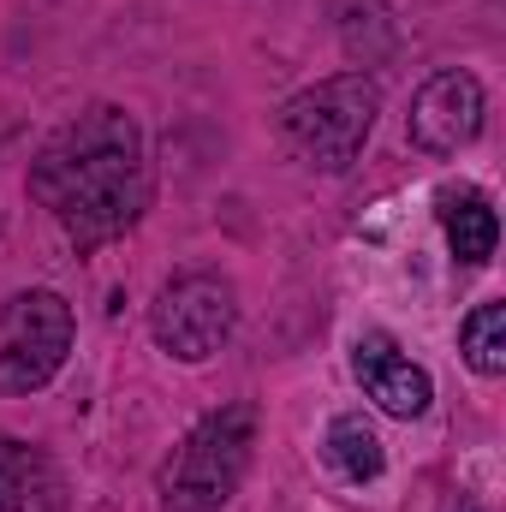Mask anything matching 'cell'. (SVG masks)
Segmentation results:
<instances>
[{
    "label": "cell",
    "mask_w": 506,
    "mask_h": 512,
    "mask_svg": "<svg viewBox=\"0 0 506 512\" xmlns=\"http://www.w3.org/2000/svg\"><path fill=\"white\" fill-rule=\"evenodd\" d=\"M352 376H358V387L376 399L387 417H399V423L423 417V411H429V399H435L429 370H423V364H411V358L399 352V340H393V334H381V328H364V334L352 340Z\"/></svg>",
    "instance_id": "7"
},
{
    "label": "cell",
    "mask_w": 506,
    "mask_h": 512,
    "mask_svg": "<svg viewBox=\"0 0 506 512\" xmlns=\"http://www.w3.org/2000/svg\"><path fill=\"white\" fill-rule=\"evenodd\" d=\"M256 453V405H221L209 411L161 465V507L167 512H221Z\"/></svg>",
    "instance_id": "2"
},
{
    "label": "cell",
    "mask_w": 506,
    "mask_h": 512,
    "mask_svg": "<svg viewBox=\"0 0 506 512\" xmlns=\"http://www.w3.org/2000/svg\"><path fill=\"white\" fill-rule=\"evenodd\" d=\"M0 512H60V477L30 441L0 435Z\"/></svg>",
    "instance_id": "10"
},
{
    "label": "cell",
    "mask_w": 506,
    "mask_h": 512,
    "mask_svg": "<svg viewBox=\"0 0 506 512\" xmlns=\"http://www.w3.org/2000/svg\"><path fill=\"white\" fill-rule=\"evenodd\" d=\"M322 453H328V465L346 477V483H376L381 471H387V453H381V435L370 429V417L364 411H340L334 423H328V441H322Z\"/></svg>",
    "instance_id": "11"
},
{
    "label": "cell",
    "mask_w": 506,
    "mask_h": 512,
    "mask_svg": "<svg viewBox=\"0 0 506 512\" xmlns=\"http://www.w3.org/2000/svg\"><path fill=\"white\" fill-rule=\"evenodd\" d=\"M381 114V84L370 72H340V78H322L310 90H298L286 108H280V137L292 143L298 161L322 167V173H346Z\"/></svg>",
    "instance_id": "3"
},
{
    "label": "cell",
    "mask_w": 506,
    "mask_h": 512,
    "mask_svg": "<svg viewBox=\"0 0 506 512\" xmlns=\"http://www.w3.org/2000/svg\"><path fill=\"white\" fill-rule=\"evenodd\" d=\"M334 36H340V54L370 72V66H387L399 54V18L387 0H334Z\"/></svg>",
    "instance_id": "9"
},
{
    "label": "cell",
    "mask_w": 506,
    "mask_h": 512,
    "mask_svg": "<svg viewBox=\"0 0 506 512\" xmlns=\"http://www.w3.org/2000/svg\"><path fill=\"white\" fill-rule=\"evenodd\" d=\"M72 304L48 286H30V292H12L0 304V393L6 399H30L66 370V352H72Z\"/></svg>",
    "instance_id": "4"
},
{
    "label": "cell",
    "mask_w": 506,
    "mask_h": 512,
    "mask_svg": "<svg viewBox=\"0 0 506 512\" xmlns=\"http://www.w3.org/2000/svg\"><path fill=\"white\" fill-rule=\"evenodd\" d=\"M459 352H465V364H471L483 382L506 376V304L501 298H483V304L459 322Z\"/></svg>",
    "instance_id": "12"
},
{
    "label": "cell",
    "mask_w": 506,
    "mask_h": 512,
    "mask_svg": "<svg viewBox=\"0 0 506 512\" xmlns=\"http://www.w3.org/2000/svg\"><path fill=\"white\" fill-rule=\"evenodd\" d=\"M441 227H447L453 262H465V268H483L501 245V215L477 185H447L441 191Z\"/></svg>",
    "instance_id": "8"
},
{
    "label": "cell",
    "mask_w": 506,
    "mask_h": 512,
    "mask_svg": "<svg viewBox=\"0 0 506 512\" xmlns=\"http://www.w3.org/2000/svg\"><path fill=\"white\" fill-rule=\"evenodd\" d=\"M483 114H489L483 78H477V72L447 66V72H435V78H423V84H417L405 131H411V143H417L423 155H459V149H471V143H477Z\"/></svg>",
    "instance_id": "6"
},
{
    "label": "cell",
    "mask_w": 506,
    "mask_h": 512,
    "mask_svg": "<svg viewBox=\"0 0 506 512\" xmlns=\"http://www.w3.org/2000/svg\"><path fill=\"white\" fill-rule=\"evenodd\" d=\"M233 322H239V292L215 268L173 274L149 304V334L173 364H209L233 340Z\"/></svg>",
    "instance_id": "5"
},
{
    "label": "cell",
    "mask_w": 506,
    "mask_h": 512,
    "mask_svg": "<svg viewBox=\"0 0 506 512\" xmlns=\"http://www.w3.org/2000/svg\"><path fill=\"white\" fill-rule=\"evenodd\" d=\"M30 197L78 245H108L126 227H137L149 209V161H143L137 120L114 102L72 114L36 149Z\"/></svg>",
    "instance_id": "1"
}]
</instances>
